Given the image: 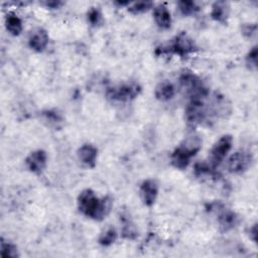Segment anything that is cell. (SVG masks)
Listing matches in <instances>:
<instances>
[{"instance_id":"cell-13","label":"cell","mask_w":258,"mask_h":258,"mask_svg":"<svg viewBox=\"0 0 258 258\" xmlns=\"http://www.w3.org/2000/svg\"><path fill=\"white\" fill-rule=\"evenodd\" d=\"M218 223L221 231L228 232L234 229L239 223V217L237 214L230 210H224L218 216Z\"/></svg>"},{"instance_id":"cell-3","label":"cell","mask_w":258,"mask_h":258,"mask_svg":"<svg viewBox=\"0 0 258 258\" xmlns=\"http://www.w3.org/2000/svg\"><path fill=\"white\" fill-rule=\"evenodd\" d=\"M179 83L190 100H204L209 95L208 88L202 80L191 72L182 73L179 77Z\"/></svg>"},{"instance_id":"cell-28","label":"cell","mask_w":258,"mask_h":258,"mask_svg":"<svg viewBox=\"0 0 258 258\" xmlns=\"http://www.w3.org/2000/svg\"><path fill=\"white\" fill-rule=\"evenodd\" d=\"M250 233L252 235V240L253 241H256V236H257V227H256V224L250 229Z\"/></svg>"},{"instance_id":"cell-6","label":"cell","mask_w":258,"mask_h":258,"mask_svg":"<svg viewBox=\"0 0 258 258\" xmlns=\"http://www.w3.org/2000/svg\"><path fill=\"white\" fill-rule=\"evenodd\" d=\"M139 93L140 87L137 84H123L110 88L107 91V96L113 101L127 102L136 98Z\"/></svg>"},{"instance_id":"cell-22","label":"cell","mask_w":258,"mask_h":258,"mask_svg":"<svg viewBox=\"0 0 258 258\" xmlns=\"http://www.w3.org/2000/svg\"><path fill=\"white\" fill-rule=\"evenodd\" d=\"M42 116H43L44 120L47 121V123L51 126H57L62 120L61 116L56 111H53V110L44 111L42 113Z\"/></svg>"},{"instance_id":"cell-11","label":"cell","mask_w":258,"mask_h":258,"mask_svg":"<svg viewBox=\"0 0 258 258\" xmlns=\"http://www.w3.org/2000/svg\"><path fill=\"white\" fill-rule=\"evenodd\" d=\"M48 39L49 37L46 30L38 27L30 32L28 37V44L31 49L37 52H41L46 48L48 44Z\"/></svg>"},{"instance_id":"cell-27","label":"cell","mask_w":258,"mask_h":258,"mask_svg":"<svg viewBox=\"0 0 258 258\" xmlns=\"http://www.w3.org/2000/svg\"><path fill=\"white\" fill-rule=\"evenodd\" d=\"M44 5L48 8L55 9V8H58L60 5H62V2H60V1H46V2H44Z\"/></svg>"},{"instance_id":"cell-19","label":"cell","mask_w":258,"mask_h":258,"mask_svg":"<svg viewBox=\"0 0 258 258\" xmlns=\"http://www.w3.org/2000/svg\"><path fill=\"white\" fill-rule=\"evenodd\" d=\"M153 3L151 1H140V2H134L130 3L128 5V11L132 14H140L143 13L150 8H152Z\"/></svg>"},{"instance_id":"cell-5","label":"cell","mask_w":258,"mask_h":258,"mask_svg":"<svg viewBox=\"0 0 258 258\" xmlns=\"http://www.w3.org/2000/svg\"><path fill=\"white\" fill-rule=\"evenodd\" d=\"M233 138L231 135H223L212 147L210 151V165L216 168L227 156L232 148Z\"/></svg>"},{"instance_id":"cell-2","label":"cell","mask_w":258,"mask_h":258,"mask_svg":"<svg viewBox=\"0 0 258 258\" xmlns=\"http://www.w3.org/2000/svg\"><path fill=\"white\" fill-rule=\"evenodd\" d=\"M201 149V140L197 137L187 139L179 147L175 148L171 154V165L177 169H184L190 162L192 156Z\"/></svg>"},{"instance_id":"cell-10","label":"cell","mask_w":258,"mask_h":258,"mask_svg":"<svg viewBox=\"0 0 258 258\" xmlns=\"http://www.w3.org/2000/svg\"><path fill=\"white\" fill-rule=\"evenodd\" d=\"M158 195V185L153 179H146L140 185V197L147 207L153 206Z\"/></svg>"},{"instance_id":"cell-9","label":"cell","mask_w":258,"mask_h":258,"mask_svg":"<svg viewBox=\"0 0 258 258\" xmlns=\"http://www.w3.org/2000/svg\"><path fill=\"white\" fill-rule=\"evenodd\" d=\"M25 163L27 168L35 173L39 174L42 172L46 165V153L43 150H35L32 151L25 159Z\"/></svg>"},{"instance_id":"cell-15","label":"cell","mask_w":258,"mask_h":258,"mask_svg":"<svg viewBox=\"0 0 258 258\" xmlns=\"http://www.w3.org/2000/svg\"><path fill=\"white\" fill-rule=\"evenodd\" d=\"M229 12H230V6H229L228 2L217 1L212 6L211 17L217 22L225 23L228 19Z\"/></svg>"},{"instance_id":"cell-4","label":"cell","mask_w":258,"mask_h":258,"mask_svg":"<svg viewBox=\"0 0 258 258\" xmlns=\"http://www.w3.org/2000/svg\"><path fill=\"white\" fill-rule=\"evenodd\" d=\"M160 53H171L179 56H187L197 50V45L186 33L181 32L176 35L172 41L165 47H161Z\"/></svg>"},{"instance_id":"cell-12","label":"cell","mask_w":258,"mask_h":258,"mask_svg":"<svg viewBox=\"0 0 258 258\" xmlns=\"http://www.w3.org/2000/svg\"><path fill=\"white\" fill-rule=\"evenodd\" d=\"M78 158L79 160L88 167H94L96 165L98 150L92 144H84L78 149Z\"/></svg>"},{"instance_id":"cell-17","label":"cell","mask_w":258,"mask_h":258,"mask_svg":"<svg viewBox=\"0 0 258 258\" xmlns=\"http://www.w3.org/2000/svg\"><path fill=\"white\" fill-rule=\"evenodd\" d=\"M5 26L7 31L12 35H19L22 31V21L14 13L7 14L5 18Z\"/></svg>"},{"instance_id":"cell-14","label":"cell","mask_w":258,"mask_h":258,"mask_svg":"<svg viewBox=\"0 0 258 258\" xmlns=\"http://www.w3.org/2000/svg\"><path fill=\"white\" fill-rule=\"evenodd\" d=\"M153 18L157 26L161 29H168L171 26V15L164 4H160L154 8Z\"/></svg>"},{"instance_id":"cell-26","label":"cell","mask_w":258,"mask_h":258,"mask_svg":"<svg viewBox=\"0 0 258 258\" xmlns=\"http://www.w3.org/2000/svg\"><path fill=\"white\" fill-rule=\"evenodd\" d=\"M123 236L127 239H133L136 236V231L134 229V226L130 225L129 223L126 224L123 228Z\"/></svg>"},{"instance_id":"cell-25","label":"cell","mask_w":258,"mask_h":258,"mask_svg":"<svg viewBox=\"0 0 258 258\" xmlns=\"http://www.w3.org/2000/svg\"><path fill=\"white\" fill-rule=\"evenodd\" d=\"M257 26L255 24H245L242 27V33L247 37H252V35L256 34Z\"/></svg>"},{"instance_id":"cell-18","label":"cell","mask_w":258,"mask_h":258,"mask_svg":"<svg viewBox=\"0 0 258 258\" xmlns=\"http://www.w3.org/2000/svg\"><path fill=\"white\" fill-rule=\"evenodd\" d=\"M177 6L180 13L184 16L196 14L200 10V7L198 6V4L195 1H190V0L179 1L177 3Z\"/></svg>"},{"instance_id":"cell-16","label":"cell","mask_w":258,"mask_h":258,"mask_svg":"<svg viewBox=\"0 0 258 258\" xmlns=\"http://www.w3.org/2000/svg\"><path fill=\"white\" fill-rule=\"evenodd\" d=\"M174 94H175V88L168 81L160 82L156 86L155 91H154V95H155L156 99H158L159 101H163V102L172 99Z\"/></svg>"},{"instance_id":"cell-23","label":"cell","mask_w":258,"mask_h":258,"mask_svg":"<svg viewBox=\"0 0 258 258\" xmlns=\"http://www.w3.org/2000/svg\"><path fill=\"white\" fill-rule=\"evenodd\" d=\"M88 21L94 25L97 26L102 22V13L101 11L96 8V7H92L89 11H88Z\"/></svg>"},{"instance_id":"cell-7","label":"cell","mask_w":258,"mask_h":258,"mask_svg":"<svg viewBox=\"0 0 258 258\" xmlns=\"http://www.w3.org/2000/svg\"><path fill=\"white\" fill-rule=\"evenodd\" d=\"M252 162V155L245 151L233 153L228 160V170L232 173H242L246 171Z\"/></svg>"},{"instance_id":"cell-20","label":"cell","mask_w":258,"mask_h":258,"mask_svg":"<svg viewBox=\"0 0 258 258\" xmlns=\"http://www.w3.org/2000/svg\"><path fill=\"white\" fill-rule=\"evenodd\" d=\"M116 238H117V234L115 229L110 227L104 233L101 234L99 238V243L103 246H109L115 242Z\"/></svg>"},{"instance_id":"cell-8","label":"cell","mask_w":258,"mask_h":258,"mask_svg":"<svg viewBox=\"0 0 258 258\" xmlns=\"http://www.w3.org/2000/svg\"><path fill=\"white\" fill-rule=\"evenodd\" d=\"M185 119L190 124H200L205 121L207 117V110L203 100H190L185 107Z\"/></svg>"},{"instance_id":"cell-21","label":"cell","mask_w":258,"mask_h":258,"mask_svg":"<svg viewBox=\"0 0 258 258\" xmlns=\"http://www.w3.org/2000/svg\"><path fill=\"white\" fill-rule=\"evenodd\" d=\"M1 256L2 257H17L18 252H17V247L10 243L6 242L3 239L1 240Z\"/></svg>"},{"instance_id":"cell-24","label":"cell","mask_w":258,"mask_h":258,"mask_svg":"<svg viewBox=\"0 0 258 258\" xmlns=\"http://www.w3.org/2000/svg\"><path fill=\"white\" fill-rule=\"evenodd\" d=\"M257 56H258L257 46H254V47H252V49L248 52V54L246 56V62L248 64V67L252 70H256V68H257Z\"/></svg>"},{"instance_id":"cell-1","label":"cell","mask_w":258,"mask_h":258,"mask_svg":"<svg viewBox=\"0 0 258 258\" xmlns=\"http://www.w3.org/2000/svg\"><path fill=\"white\" fill-rule=\"evenodd\" d=\"M111 202L108 198L99 199L96 194L90 189H84L78 197V208L86 217L101 221L109 212Z\"/></svg>"}]
</instances>
